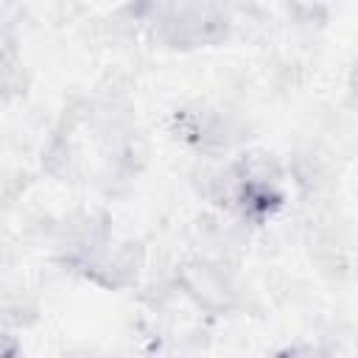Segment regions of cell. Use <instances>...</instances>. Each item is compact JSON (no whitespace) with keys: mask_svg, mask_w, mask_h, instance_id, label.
Wrapping results in <instances>:
<instances>
[{"mask_svg":"<svg viewBox=\"0 0 358 358\" xmlns=\"http://www.w3.org/2000/svg\"><path fill=\"white\" fill-rule=\"evenodd\" d=\"M173 134L187 145L213 151L227 148V120L213 109H182L173 115Z\"/></svg>","mask_w":358,"mask_h":358,"instance_id":"cell-3","label":"cell"},{"mask_svg":"<svg viewBox=\"0 0 358 358\" xmlns=\"http://www.w3.org/2000/svg\"><path fill=\"white\" fill-rule=\"evenodd\" d=\"M0 358H22V347L14 336H8L6 330H0Z\"/></svg>","mask_w":358,"mask_h":358,"instance_id":"cell-5","label":"cell"},{"mask_svg":"<svg viewBox=\"0 0 358 358\" xmlns=\"http://www.w3.org/2000/svg\"><path fill=\"white\" fill-rule=\"evenodd\" d=\"M213 196L246 224H268L285 204L282 168L260 151L235 157L213 179Z\"/></svg>","mask_w":358,"mask_h":358,"instance_id":"cell-1","label":"cell"},{"mask_svg":"<svg viewBox=\"0 0 358 358\" xmlns=\"http://www.w3.org/2000/svg\"><path fill=\"white\" fill-rule=\"evenodd\" d=\"M151 11L157 39L173 50L210 48L229 34V14L215 3H165Z\"/></svg>","mask_w":358,"mask_h":358,"instance_id":"cell-2","label":"cell"},{"mask_svg":"<svg viewBox=\"0 0 358 358\" xmlns=\"http://www.w3.org/2000/svg\"><path fill=\"white\" fill-rule=\"evenodd\" d=\"M271 358H333V352L319 344H291V347L277 350Z\"/></svg>","mask_w":358,"mask_h":358,"instance_id":"cell-4","label":"cell"}]
</instances>
